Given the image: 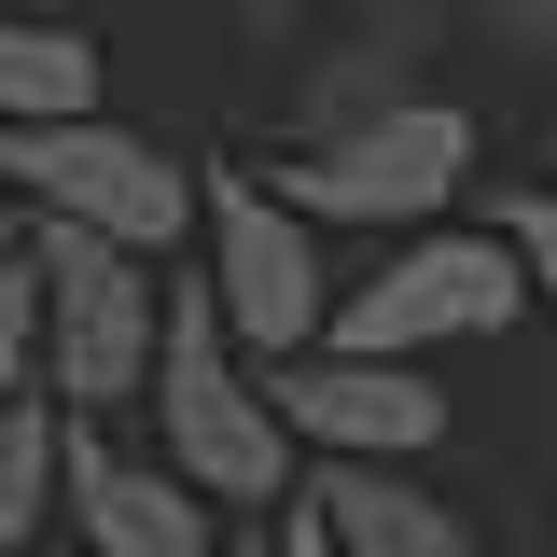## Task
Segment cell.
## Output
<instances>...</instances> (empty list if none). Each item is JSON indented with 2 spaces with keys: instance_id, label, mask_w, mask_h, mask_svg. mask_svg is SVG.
Returning <instances> with one entry per match:
<instances>
[{
  "instance_id": "1",
  "label": "cell",
  "mask_w": 557,
  "mask_h": 557,
  "mask_svg": "<svg viewBox=\"0 0 557 557\" xmlns=\"http://www.w3.org/2000/svg\"><path fill=\"white\" fill-rule=\"evenodd\" d=\"M139 405L168 418V474L196 487L209 516L223 502H293V432H278L265 376L237 362V335H223V307H209V278L168 265V335H153V391Z\"/></svg>"
},
{
  "instance_id": "2",
  "label": "cell",
  "mask_w": 557,
  "mask_h": 557,
  "mask_svg": "<svg viewBox=\"0 0 557 557\" xmlns=\"http://www.w3.org/2000/svg\"><path fill=\"white\" fill-rule=\"evenodd\" d=\"M0 196L70 223V237H98V251H139V265H168L196 237V168H168L112 112H84V126H0Z\"/></svg>"
},
{
  "instance_id": "3",
  "label": "cell",
  "mask_w": 557,
  "mask_h": 557,
  "mask_svg": "<svg viewBox=\"0 0 557 557\" xmlns=\"http://www.w3.org/2000/svg\"><path fill=\"white\" fill-rule=\"evenodd\" d=\"M42 362H57V418H98L139 405L153 391V335H168V278L139 265V251H98V237H70L42 223Z\"/></svg>"
},
{
  "instance_id": "4",
  "label": "cell",
  "mask_w": 557,
  "mask_h": 557,
  "mask_svg": "<svg viewBox=\"0 0 557 557\" xmlns=\"http://www.w3.org/2000/svg\"><path fill=\"white\" fill-rule=\"evenodd\" d=\"M196 223H209V307H223V335H237V362H307L321 348V321H335V293H321V237L278 209V182H196Z\"/></svg>"
},
{
  "instance_id": "5",
  "label": "cell",
  "mask_w": 557,
  "mask_h": 557,
  "mask_svg": "<svg viewBox=\"0 0 557 557\" xmlns=\"http://www.w3.org/2000/svg\"><path fill=\"white\" fill-rule=\"evenodd\" d=\"M516 307H530V278H516L502 237H405L376 278H348V293H335L321 348H335V362H418V348L502 335Z\"/></svg>"
},
{
  "instance_id": "6",
  "label": "cell",
  "mask_w": 557,
  "mask_h": 557,
  "mask_svg": "<svg viewBox=\"0 0 557 557\" xmlns=\"http://www.w3.org/2000/svg\"><path fill=\"white\" fill-rule=\"evenodd\" d=\"M460 168H474V112L460 98H405V112H376L348 139H293L278 209L293 223H432L460 196Z\"/></svg>"
},
{
  "instance_id": "7",
  "label": "cell",
  "mask_w": 557,
  "mask_h": 557,
  "mask_svg": "<svg viewBox=\"0 0 557 557\" xmlns=\"http://www.w3.org/2000/svg\"><path fill=\"white\" fill-rule=\"evenodd\" d=\"M265 405L293 446H321V460H362V474H405V460H432L446 446V391L418 376V362H278Z\"/></svg>"
},
{
  "instance_id": "8",
  "label": "cell",
  "mask_w": 557,
  "mask_h": 557,
  "mask_svg": "<svg viewBox=\"0 0 557 557\" xmlns=\"http://www.w3.org/2000/svg\"><path fill=\"white\" fill-rule=\"evenodd\" d=\"M57 502L70 530H84V557H223V530H209V502L168 460H126V446H98L84 418L57 432Z\"/></svg>"
},
{
  "instance_id": "9",
  "label": "cell",
  "mask_w": 557,
  "mask_h": 557,
  "mask_svg": "<svg viewBox=\"0 0 557 557\" xmlns=\"http://www.w3.org/2000/svg\"><path fill=\"white\" fill-rule=\"evenodd\" d=\"M307 516H321V544L335 557H474V530L405 474H362V460H321V474L293 487Z\"/></svg>"
},
{
  "instance_id": "10",
  "label": "cell",
  "mask_w": 557,
  "mask_h": 557,
  "mask_svg": "<svg viewBox=\"0 0 557 557\" xmlns=\"http://www.w3.org/2000/svg\"><path fill=\"white\" fill-rule=\"evenodd\" d=\"M418 57H432V14H362V28H348L335 57L307 70V98H293V126L307 139H348V126H376V112H405L418 98Z\"/></svg>"
},
{
  "instance_id": "11",
  "label": "cell",
  "mask_w": 557,
  "mask_h": 557,
  "mask_svg": "<svg viewBox=\"0 0 557 557\" xmlns=\"http://www.w3.org/2000/svg\"><path fill=\"white\" fill-rule=\"evenodd\" d=\"M84 112H98V42L0 14V126H84Z\"/></svg>"
},
{
  "instance_id": "12",
  "label": "cell",
  "mask_w": 557,
  "mask_h": 557,
  "mask_svg": "<svg viewBox=\"0 0 557 557\" xmlns=\"http://www.w3.org/2000/svg\"><path fill=\"white\" fill-rule=\"evenodd\" d=\"M42 516H57V405L28 391V405L0 418V557L42 544Z\"/></svg>"
},
{
  "instance_id": "13",
  "label": "cell",
  "mask_w": 557,
  "mask_h": 557,
  "mask_svg": "<svg viewBox=\"0 0 557 557\" xmlns=\"http://www.w3.org/2000/svg\"><path fill=\"white\" fill-rule=\"evenodd\" d=\"M42 391V278H14L0 265V418Z\"/></svg>"
},
{
  "instance_id": "14",
  "label": "cell",
  "mask_w": 557,
  "mask_h": 557,
  "mask_svg": "<svg viewBox=\"0 0 557 557\" xmlns=\"http://www.w3.org/2000/svg\"><path fill=\"white\" fill-rule=\"evenodd\" d=\"M487 237H502V251H516V278L557 307V196H544V182H530V196H502V223H487Z\"/></svg>"
},
{
  "instance_id": "15",
  "label": "cell",
  "mask_w": 557,
  "mask_h": 557,
  "mask_svg": "<svg viewBox=\"0 0 557 557\" xmlns=\"http://www.w3.org/2000/svg\"><path fill=\"white\" fill-rule=\"evenodd\" d=\"M487 28H502V57H557V0H487Z\"/></svg>"
},
{
  "instance_id": "16",
  "label": "cell",
  "mask_w": 557,
  "mask_h": 557,
  "mask_svg": "<svg viewBox=\"0 0 557 557\" xmlns=\"http://www.w3.org/2000/svg\"><path fill=\"white\" fill-rule=\"evenodd\" d=\"M278 557H335V544H321V516H307V502L278 516Z\"/></svg>"
},
{
  "instance_id": "17",
  "label": "cell",
  "mask_w": 557,
  "mask_h": 557,
  "mask_svg": "<svg viewBox=\"0 0 557 557\" xmlns=\"http://www.w3.org/2000/svg\"><path fill=\"white\" fill-rule=\"evenodd\" d=\"M0 265H14V196H0Z\"/></svg>"
},
{
  "instance_id": "18",
  "label": "cell",
  "mask_w": 557,
  "mask_h": 557,
  "mask_svg": "<svg viewBox=\"0 0 557 557\" xmlns=\"http://www.w3.org/2000/svg\"><path fill=\"white\" fill-rule=\"evenodd\" d=\"M237 14H293V0H237Z\"/></svg>"
},
{
  "instance_id": "19",
  "label": "cell",
  "mask_w": 557,
  "mask_h": 557,
  "mask_svg": "<svg viewBox=\"0 0 557 557\" xmlns=\"http://www.w3.org/2000/svg\"><path fill=\"white\" fill-rule=\"evenodd\" d=\"M362 14H405V0H362Z\"/></svg>"
},
{
  "instance_id": "20",
  "label": "cell",
  "mask_w": 557,
  "mask_h": 557,
  "mask_svg": "<svg viewBox=\"0 0 557 557\" xmlns=\"http://www.w3.org/2000/svg\"><path fill=\"white\" fill-rule=\"evenodd\" d=\"M544 196H557V182H544Z\"/></svg>"
}]
</instances>
